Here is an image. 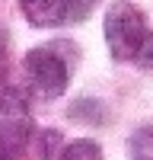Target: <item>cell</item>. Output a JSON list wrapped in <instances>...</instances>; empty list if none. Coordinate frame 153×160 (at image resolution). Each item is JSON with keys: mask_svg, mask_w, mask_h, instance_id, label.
<instances>
[{"mask_svg": "<svg viewBox=\"0 0 153 160\" xmlns=\"http://www.w3.org/2000/svg\"><path fill=\"white\" fill-rule=\"evenodd\" d=\"M147 38H150V29H147V19H144V13L137 7L115 3L105 13V42H109L112 58L134 61Z\"/></svg>", "mask_w": 153, "mask_h": 160, "instance_id": "6da1fadb", "label": "cell"}, {"mask_svg": "<svg viewBox=\"0 0 153 160\" xmlns=\"http://www.w3.org/2000/svg\"><path fill=\"white\" fill-rule=\"evenodd\" d=\"M32 135V115L29 99L19 87H7L0 93V151L16 154L29 144Z\"/></svg>", "mask_w": 153, "mask_h": 160, "instance_id": "7a4b0ae2", "label": "cell"}, {"mask_svg": "<svg viewBox=\"0 0 153 160\" xmlns=\"http://www.w3.org/2000/svg\"><path fill=\"white\" fill-rule=\"evenodd\" d=\"M26 68V77H29L32 90L45 99H58L64 90H67V80H70V71H67V61H64L54 48H32L22 61Z\"/></svg>", "mask_w": 153, "mask_h": 160, "instance_id": "3957f363", "label": "cell"}, {"mask_svg": "<svg viewBox=\"0 0 153 160\" xmlns=\"http://www.w3.org/2000/svg\"><path fill=\"white\" fill-rule=\"evenodd\" d=\"M89 10H93V3H73V0H26L22 16L32 26H64V22L86 19Z\"/></svg>", "mask_w": 153, "mask_h": 160, "instance_id": "277c9868", "label": "cell"}, {"mask_svg": "<svg viewBox=\"0 0 153 160\" xmlns=\"http://www.w3.org/2000/svg\"><path fill=\"white\" fill-rule=\"evenodd\" d=\"M58 160H102V151L93 141H73V144H67L61 151Z\"/></svg>", "mask_w": 153, "mask_h": 160, "instance_id": "5b68a950", "label": "cell"}, {"mask_svg": "<svg viewBox=\"0 0 153 160\" xmlns=\"http://www.w3.org/2000/svg\"><path fill=\"white\" fill-rule=\"evenodd\" d=\"M131 148H134V154H147V157H137V160H153V125L137 131Z\"/></svg>", "mask_w": 153, "mask_h": 160, "instance_id": "8992f818", "label": "cell"}, {"mask_svg": "<svg viewBox=\"0 0 153 160\" xmlns=\"http://www.w3.org/2000/svg\"><path fill=\"white\" fill-rule=\"evenodd\" d=\"M134 64H140V68H153V32H150V38H147V42H144V48L137 51Z\"/></svg>", "mask_w": 153, "mask_h": 160, "instance_id": "52a82bcc", "label": "cell"}, {"mask_svg": "<svg viewBox=\"0 0 153 160\" xmlns=\"http://www.w3.org/2000/svg\"><path fill=\"white\" fill-rule=\"evenodd\" d=\"M7 74H10V45H7V38L0 35V83L7 80Z\"/></svg>", "mask_w": 153, "mask_h": 160, "instance_id": "ba28073f", "label": "cell"}, {"mask_svg": "<svg viewBox=\"0 0 153 160\" xmlns=\"http://www.w3.org/2000/svg\"><path fill=\"white\" fill-rule=\"evenodd\" d=\"M0 160H13V154H7V151H0Z\"/></svg>", "mask_w": 153, "mask_h": 160, "instance_id": "9c48e42d", "label": "cell"}]
</instances>
